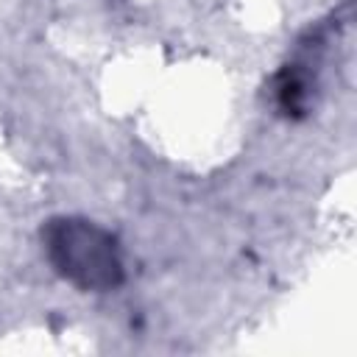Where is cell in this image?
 <instances>
[{
    "mask_svg": "<svg viewBox=\"0 0 357 357\" xmlns=\"http://www.w3.org/2000/svg\"><path fill=\"white\" fill-rule=\"evenodd\" d=\"M45 254L56 273L81 290H112L123 282L120 245L95 220L53 218L45 231Z\"/></svg>",
    "mask_w": 357,
    "mask_h": 357,
    "instance_id": "cell-1",
    "label": "cell"
}]
</instances>
